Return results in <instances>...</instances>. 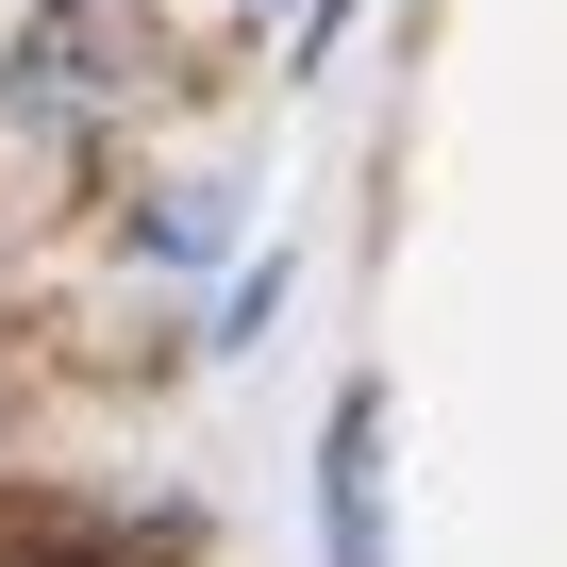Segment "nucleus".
I'll list each match as a JSON object with an SVG mask.
<instances>
[{
    "instance_id": "obj_1",
    "label": "nucleus",
    "mask_w": 567,
    "mask_h": 567,
    "mask_svg": "<svg viewBox=\"0 0 567 567\" xmlns=\"http://www.w3.org/2000/svg\"><path fill=\"white\" fill-rule=\"evenodd\" d=\"M117 68L151 84V18H117V0H51V18H34V51L0 68V101H18V117H84Z\"/></svg>"
},
{
    "instance_id": "obj_2",
    "label": "nucleus",
    "mask_w": 567,
    "mask_h": 567,
    "mask_svg": "<svg viewBox=\"0 0 567 567\" xmlns=\"http://www.w3.org/2000/svg\"><path fill=\"white\" fill-rule=\"evenodd\" d=\"M318 517H334V567H384V401H334V434H318Z\"/></svg>"
}]
</instances>
